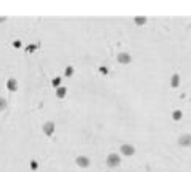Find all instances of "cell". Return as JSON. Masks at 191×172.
<instances>
[{
    "mask_svg": "<svg viewBox=\"0 0 191 172\" xmlns=\"http://www.w3.org/2000/svg\"><path fill=\"white\" fill-rule=\"evenodd\" d=\"M179 82H180V77H179L178 74H174V75L171 77V86L172 87H178Z\"/></svg>",
    "mask_w": 191,
    "mask_h": 172,
    "instance_id": "cell-5",
    "label": "cell"
},
{
    "mask_svg": "<svg viewBox=\"0 0 191 172\" xmlns=\"http://www.w3.org/2000/svg\"><path fill=\"white\" fill-rule=\"evenodd\" d=\"M121 151L124 153L125 155H132L134 153V148L132 145H129V144H125L121 148Z\"/></svg>",
    "mask_w": 191,
    "mask_h": 172,
    "instance_id": "cell-3",
    "label": "cell"
},
{
    "mask_svg": "<svg viewBox=\"0 0 191 172\" xmlns=\"http://www.w3.org/2000/svg\"><path fill=\"white\" fill-rule=\"evenodd\" d=\"M107 162H108V166H118V163H120V158H118V155H115V154H112V155L108 156Z\"/></svg>",
    "mask_w": 191,
    "mask_h": 172,
    "instance_id": "cell-2",
    "label": "cell"
},
{
    "mask_svg": "<svg viewBox=\"0 0 191 172\" xmlns=\"http://www.w3.org/2000/svg\"><path fill=\"white\" fill-rule=\"evenodd\" d=\"M118 61L121 62V63H123V64H127L129 62L131 61V57H130V55H127V54H120L118 55Z\"/></svg>",
    "mask_w": 191,
    "mask_h": 172,
    "instance_id": "cell-4",
    "label": "cell"
},
{
    "mask_svg": "<svg viewBox=\"0 0 191 172\" xmlns=\"http://www.w3.org/2000/svg\"><path fill=\"white\" fill-rule=\"evenodd\" d=\"M180 116H181V113H180L179 111H177L175 113H173V118H175V120H179Z\"/></svg>",
    "mask_w": 191,
    "mask_h": 172,
    "instance_id": "cell-7",
    "label": "cell"
},
{
    "mask_svg": "<svg viewBox=\"0 0 191 172\" xmlns=\"http://www.w3.org/2000/svg\"><path fill=\"white\" fill-rule=\"evenodd\" d=\"M179 144L181 147H189L191 145V135L190 134H183L179 137Z\"/></svg>",
    "mask_w": 191,
    "mask_h": 172,
    "instance_id": "cell-1",
    "label": "cell"
},
{
    "mask_svg": "<svg viewBox=\"0 0 191 172\" xmlns=\"http://www.w3.org/2000/svg\"><path fill=\"white\" fill-rule=\"evenodd\" d=\"M135 21H137V24H139V25H143L144 22L147 21V19H145V17H137V18H135Z\"/></svg>",
    "mask_w": 191,
    "mask_h": 172,
    "instance_id": "cell-6",
    "label": "cell"
}]
</instances>
